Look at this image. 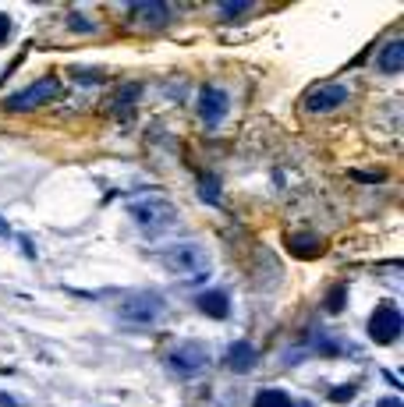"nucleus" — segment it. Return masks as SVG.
Segmentation results:
<instances>
[{"instance_id":"f257e3e1","label":"nucleus","mask_w":404,"mask_h":407,"mask_svg":"<svg viewBox=\"0 0 404 407\" xmlns=\"http://www.w3.org/2000/svg\"><path fill=\"white\" fill-rule=\"evenodd\" d=\"M160 262L177 273V277H188V280H198V277H210V252L195 245V241H181V245H170L160 252Z\"/></svg>"},{"instance_id":"f03ea898","label":"nucleus","mask_w":404,"mask_h":407,"mask_svg":"<svg viewBox=\"0 0 404 407\" xmlns=\"http://www.w3.org/2000/svg\"><path fill=\"white\" fill-rule=\"evenodd\" d=\"M167 315V301L156 291H135L117 305V319L128 326H156Z\"/></svg>"},{"instance_id":"7ed1b4c3","label":"nucleus","mask_w":404,"mask_h":407,"mask_svg":"<svg viewBox=\"0 0 404 407\" xmlns=\"http://www.w3.org/2000/svg\"><path fill=\"white\" fill-rule=\"evenodd\" d=\"M131 217H135V224H138L142 231H149V234L167 231L170 224H177V209L170 206L167 198H156V195L135 202V206H131Z\"/></svg>"},{"instance_id":"20e7f679","label":"nucleus","mask_w":404,"mask_h":407,"mask_svg":"<svg viewBox=\"0 0 404 407\" xmlns=\"http://www.w3.org/2000/svg\"><path fill=\"white\" fill-rule=\"evenodd\" d=\"M210 365V351L202 347V344H195V340H188V344H177L170 354H167V368L174 372V375H181V379H191V375H198L202 368Z\"/></svg>"},{"instance_id":"39448f33","label":"nucleus","mask_w":404,"mask_h":407,"mask_svg":"<svg viewBox=\"0 0 404 407\" xmlns=\"http://www.w3.org/2000/svg\"><path fill=\"white\" fill-rule=\"evenodd\" d=\"M340 103H347V85H340V82H319L316 89L305 92L302 110H309V114H330Z\"/></svg>"},{"instance_id":"423d86ee","label":"nucleus","mask_w":404,"mask_h":407,"mask_svg":"<svg viewBox=\"0 0 404 407\" xmlns=\"http://www.w3.org/2000/svg\"><path fill=\"white\" fill-rule=\"evenodd\" d=\"M400 326H404L400 312H397L390 301H383V305L372 312V319H369V336H372L376 344H393V340L400 336Z\"/></svg>"},{"instance_id":"0eeeda50","label":"nucleus","mask_w":404,"mask_h":407,"mask_svg":"<svg viewBox=\"0 0 404 407\" xmlns=\"http://www.w3.org/2000/svg\"><path fill=\"white\" fill-rule=\"evenodd\" d=\"M57 89H61V82H57V78H43V82H36V85H29L25 92H18V96H11V99H8V110H15V114H25V110H36V107H43V103H50V99L57 96Z\"/></svg>"},{"instance_id":"6e6552de","label":"nucleus","mask_w":404,"mask_h":407,"mask_svg":"<svg viewBox=\"0 0 404 407\" xmlns=\"http://www.w3.org/2000/svg\"><path fill=\"white\" fill-rule=\"evenodd\" d=\"M131 22L138 29H163L170 22V8L160 0H142V4H131Z\"/></svg>"},{"instance_id":"1a4fd4ad","label":"nucleus","mask_w":404,"mask_h":407,"mask_svg":"<svg viewBox=\"0 0 404 407\" xmlns=\"http://www.w3.org/2000/svg\"><path fill=\"white\" fill-rule=\"evenodd\" d=\"M227 107H231V99H227L224 89H217V85L202 89V96H198V117L206 121V124H220L224 114H227Z\"/></svg>"},{"instance_id":"9d476101","label":"nucleus","mask_w":404,"mask_h":407,"mask_svg":"<svg viewBox=\"0 0 404 407\" xmlns=\"http://www.w3.org/2000/svg\"><path fill=\"white\" fill-rule=\"evenodd\" d=\"M195 305H198L202 315H210V319H227V312H231V301H227L224 291H206V294H198Z\"/></svg>"},{"instance_id":"9b49d317","label":"nucleus","mask_w":404,"mask_h":407,"mask_svg":"<svg viewBox=\"0 0 404 407\" xmlns=\"http://www.w3.org/2000/svg\"><path fill=\"white\" fill-rule=\"evenodd\" d=\"M287 252L298 259H316L323 255V241L316 234H287Z\"/></svg>"},{"instance_id":"f8f14e48","label":"nucleus","mask_w":404,"mask_h":407,"mask_svg":"<svg viewBox=\"0 0 404 407\" xmlns=\"http://www.w3.org/2000/svg\"><path fill=\"white\" fill-rule=\"evenodd\" d=\"M256 358H259L256 347L245 344V340H238V344L227 351V368H231V372H252V368H256Z\"/></svg>"},{"instance_id":"ddd939ff","label":"nucleus","mask_w":404,"mask_h":407,"mask_svg":"<svg viewBox=\"0 0 404 407\" xmlns=\"http://www.w3.org/2000/svg\"><path fill=\"white\" fill-rule=\"evenodd\" d=\"M376 68H379V71H386V75L400 71V68H404V40L386 43V47L379 50V57H376Z\"/></svg>"},{"instance_id":"4468645a","label":"nucleus","mask_w":404,"mask_h":407,"mask_svg":"<svg viewBox=\"0 0 404 407\" xmlns=\"http://www.w3.org/2000/svg\"><path fill=\"white\" fill-rule=\"evenodd\" d=\"M256 407H295L291 396L284 389H259L256 393Z\"/></svg>"},{"instance_id":"2eb2a0df","label":"nucleus","mask_w":404,"mask_h":407,"mask_svg":"<svg viewBox=\"0 0 404 407\" xmlns=\"http://www.w3.org/2000/svg\"><path fill=\"white\" fill-rule=\"evenodd\" d=\"M198 195H202V202H220V184H217V177H202L198 181Z\"/></svg>"},{"instance_id":"dca6fc26","label":"nucleus","mask_w":404,"mask_h":407,"mask_svg":"<svg viewBox=\"0 0 404 407\" xmlns=\"http://www.w3.org/2000/svg\"><path fill=\"white\" fill-rule=\"evenodd\" d=\"M344 298H347V287L337 284V287L326 294V312H340V308H344Z\"/></svg>"},{"instance_id":"f3484780","label":"nucleus","mask_w":404,"mask_h":407,"mask_svg":"<svg viewBox=\"0 0 404 407\" xmlns=\"http://www.w3.org/2000/svg\"><path fill=\"white\" fill-rule=\"evenodd\" d=\"M351 396H355V382H351V386H337V389L330 393V400H333V403H347Z\"/></svg>"},{"instance_id":"a211bd4d","label":"nucleus","mask_w":404,"mask_h":407,"mask_svg":"<svg viewBox=\"0 0 404 407\" xmlns=\"http://www.w3.org/2000/svg\"><path fill=\"white\" fill-rule=\"evenodd\" d=\"M242 11H249V4H224V8H220L224 18H234V15H242Z\"/></svg>"},{"instance_id":"6ab92c4d","label":"nucleus","mask_w":404,"mask_h":407,"mask_svg":"<svg viewBox=\"0 0 404 407\" xmlns=\"http://www.w3.org/2000/svg\"><path fill=\"white\" fill-rule=\"evenodd\" d=\"M8 36H11V18H8L4 11H0V43H4Z\"/></svg>"},{"instance_id":"aec40b11","label":"nucleus","mask_w":404,"mask_h":407,"mask_svg":"<svg viewBox=\"0 0 404 407\" xmlns=\"http://www.w3.org/2000/svg\"><path fill=\"white\" fill-rule=\"evenodd\" d=\"M75 29H78V32H93V29H96V25H93V22H85V18H78V15H75Z\"/></svg>"},{"instance_id":"412c9836","label":"nucleus","mask_w":404,"mask_h":407,"mask_svg":"<svg viewBox=\"0 0 404 407\" xmlns=\"http://www.w3.org/2000/svg\"><path fill=\"white\" fill-rule=\"evenodd\" d=\"M376 407H404V403H400V396H383Z\"/></svg>"},{"instance_id":"4be33fe9","label":"nucleus","mask_w":404,"mask_h":407,"mask_svg":"<svg viewBox=\"0 0 404 407\" xmlns=\"http://www.w3.org/2000/svg\"><path fill=\"white\" fill-rule=\"evenodd\" d=\"M0 403H4V407H22L18 400H11V396H4V393H0Z\"/></svg>"}]
</instances>
